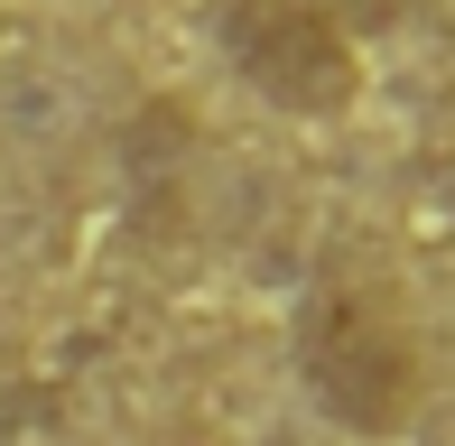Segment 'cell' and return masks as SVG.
I'll return each mask as SVG.
<instances>
[{
    "label": "cell",
    "instance_id": "cell-3",
    "mask_svg": "<svg viewBox=\"0 0 455 446\" xmlns=\"http://www.w3.org/2000/svg\"><path fill=\"white\" fill-rule=\"evenodd\" d=\"M316 10H325V19H390L400 0H316Z\"/></svg>",
    "mask_w": 455,
    "mask_h": 446
},
{
    "label": "cell",
    "instance_id": "cell-1",
    "mask_svg": "<svg viewBox=\"0 0 455 446\" xmlns=\"http://www.w3.org/2000/svg\"><path fill=\"white\" fill-rule=\"evenodd\" d=\"M298 381L307 400H316L335 428L354 437H400L409 418H419V335L400 326V307H390L381 289H363V279H316V289L298 298Z\"/></svg>",
    "mask_w": 455,
    "mask_h": 446
},
{
    "label": "cell",
    "instance_id": "cell-2",
    "mask_svg": "<svg viewBox=\"0 0 455 446\" xmlns=\"http://www.w3.org/2000/svg\"><path fill=\"white\" fill-rule=\"evenodd\" d=\"M214 47L270 112H298V121H335V112H354V93H363L354 28L325 19L316 0H223L214 10Z\"/></svg>",
    "mask_w": 455,
    "mask_h": 446
}]
</instances>
